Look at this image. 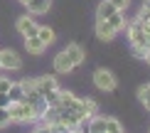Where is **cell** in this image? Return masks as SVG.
<instances>
[{
  "instance_id": "obj_1",
  "label": "cell",
  "mask_w": 150,
  "mask_h": 133,
  "mask_svg": "<svg viewBox=\"0 0 150 133\" xmlns=\"http://www.w3.org/2000/svg\"><path fill=\"white\" fill-rule=\"evenodd\" d=\"M128 40H130V47H133V54L143 59V54H145L148 47H150V35L145 32V27H143V22L138 17L128 25Z\"/></svg>"
},
{
  "instance_id": "obj_2",
  "label": "cell",
  "mask_w": 150,
  "mask_h": 133,
  "mask_svg": "<svg viewBox=\"0 0 150 133\" xmlns=\"http://www.w3.org/2000/svg\"><path fill=\"white\" fill-rule=\"evenodd\" d=\"M8 113H10V121L12 123H35L37 118V111L32 109V104H27V101H10L8 104Z\"/></svg>"
},
{
  "instance_id": "obj_3",
  "label": "cell",
  "mask_w": 150,
  "mask_h": 133,
  "mask_svg": "<svg viewBox=\"0 0 150 133\" xmlns=\"http://www.w3.org/2000/svg\"><path fill=\"white\" fill-rule=\"evenodd\" d=\"M35 81V89L45 96L47 101V106H57V101H59V86H57V79L54 77H49V74H45V77H37L32 79Z\"/></svg>"
},
{
  "instance_id": "obj_4",
  "label": "cell",
  "mask_w": 150,
  "mask_h": 133,
  "mask_svg": "<svg viewBox=\"0 0 150 133\" xmlns=\"http://www.w3.org/2000/svg\"><path fill=\"white\" fill-rule=\"evenodd\" d=\"M89 131L91 133H121L123 123L116 121V118H111V116H98V113H93L91 123H89Z\"/></svg>"
},
{
  "instance_id": "obj_5",
  "label": "cell",
  "mask_w": 150,
  "mask_h": 133,
  "mask_svg": "<svg viewBox=\"0 0 150 133\" xmlns=\"http://www.w3.org/2000/svg\"><path fill=\"white\" fill-rule=\"evenodd\" d=\"M93 86H96L98 91H116L118 81H116L111 69H96V72H93Z\"/></svg>"
},
{
  "instance_id": "obj_6",
  "label": "cell",
  "mask_w": 150,
  "mask_h": 133,
  "mask_svg": "<svg viewBox=\"0 0 150 133\" xmlns=\"http://www.w3.org/2000/svg\"><path fill=\"white\" fill-rule=\"evenodd\" d=\"M71 111L76 113V116L81 118V123H84L86 118H91L93 113L98 111V106H96V101H93V99H79V96H76V101H74V106H71Z\"/></svg>"
},
{
  "instance_id": "obj_7",
  "label": "cell",
  "mask_w": 150,
  "mask_h": 133,
  "mask_svg": "<svg viewBox=\"0 0 150 133\" xmlns=\"http://www.w3.org/2000/svg\"><path fill=\"white\" fill-rule=\"evenodd\" d=\"M22 67V57L15 49H0V69H8V72H17Z\"/></svg>"
},
{
  "instance_id": "obj_8",
  "label": "cell",
  "mask_w": 150,
  "mask_h": 133,
  "mask_svg": "<svg viewBox=\"0 0 150 133\" xmlns=\"http://www.w3.org/2000/svg\"><path fill=\"white\" fill-rule=\"evenodd\" d=\"M74 69H76V67H74L69 52H67V49L57 52V57H54V72H57V74H71Z\"/></svg>"
},
{
  "instance_id": "obj_9",
  "label": "cell",
  "mask_w": 150,
  "mask_h": 133,
  "mask_svg": "<svg viewBox=\"0 0 150 133\" xmlns=\"http://www.w3.org/2000/svg\"><path fill=\"white\" fill-rule=\"evenodd\" d=\"M15 27H17V32L22 37H32V35H37V27H40V25L32 20V15H22V17H17Z\"/></svg>"
},
{
  "instance_id": "obj_10",
  "label": "cell",
  "mask_w": 150,
  "mask_h": 133,
  "mask_svg": "<svg viewBox=\"0 0 150 133\" xmlns=\"http://www.w3.org/2000/svg\"><path fill=\"white\" fill-rule=\"evenodd\" d=\"M96 35H98V40L108 42V40H113V37L118 35V30L108 20H96Z\"/></svg>"
},
{
  "instance_id": "obj_11",
  "label": "cell",
  "mask_w": 150,
  "mask_h": 133,
  "mask_svg": "<svg viewBox=\"0 0 150 133\" xmlns=\"http://www.w3.org/2000/svg\"><path fill=\"white\" fill-rule=\"evenodd\" d=\"M67 52H69V57H71V62H74V67H79V64H84V59H86V52H84V47L81 44H76V42H71V44H67Z\"/></svg>"
},
{
  "instance_id": "obj_12",
  "label": "cell",
  "mask_w": 150,
  "mask_h": 133,
  "mask_svg": "<svg viewBox=\"0 0 150 133\" xmlns=\"http://www.w3.org/2000/svg\"><path fill=\"white\" fill-rule=\"evenodd\" d=\"M116 10H118V8L111 3V0H101V3H98V8H96V20H108Z\"/></svg>"
},
{
  "instance_id": "obj_13",
  "label": "cell",
  "mask_w": 150,
  "mask_h": 133,
  "mask_svg": "<svg viewBox=\"0 0 150 133\" xmlns=\"http://www.w3.org/2000/svg\"><path fill=\"white\" fill-rule=\"evenodd\" d=\"M25 49H27L30 54H42V52H45V42H42L37 35L25 37Z\"/></svg>"
},
{
  "instance_id": "obj_14",
  "label": "cell",
  "mask_w": 150,
  "mask_h": 133,
  "mask_svg": "<svg viewBox=\"0 0 150 133\" xmlns=\"http://www.w3.org/2000/svg\"><path fill=\"white\" fill-rule=\"evenodd\" d=\"M25 8L30 10V15H45L49 10V0H30Z\"/></svg>"
},
{
  "instance_id": "obj_15",
  "label": "cell",
  "mask_w": 150,
  "mask_h": 133,
  "mask_svg": "<svg viewBox=\"0 0 150 133\" xmlns=\"http://www.w3.org/2000/svg\"><path fill=\"white\" fill-rule=\"evenodd\" d=\"M37 37L45 42V47H49L54 42V30L52 27H37Z\"/></svg>"
},
{
  "instance_id": "obj_16",
  "label": "cell",
  "mask_w": 150,
  "mask_h": 133,
  "mask_svg": "<svg viewBox=\"0 0 150 133\" xmlns=\"http://www.w3.org/2000/svg\"><path fill=\"white\" fill-rule=\"evenodd\" d=\"M8 99H10V101H20V99H22V84H20V81H12V84H10Z\"/></svg>"
},
{
  "instance_id": "obj_17",
  "label": "cell",
  "mask_w": 150,
  "mask_h": 133,
  "mask_svg": "<svg viewBox=\"0 0 150 133\" xmlns=\"http://www.w3.org/2000/svg\"><path fill=\"white\" fill-rule=\"evenodd\" d=\"M108 22L113 25L116 30H123V27H126V17H123V10H116L113 15L108 17Z\"/></svg>"
},
{
  "instance_id": "obj_18",
  "label": "cell",
  "mask_w": 150,
  "mask_h": 133,
  "mask_svg": "<svg viewBox=\"0 0 150 133\" xmlns=\"http://www.w3.org/2000/svg\"><path fill=\"white\" fill-rule=\"evenodd\" d=\"M138 99H140V104H143V106L150 101V84H143V86L138 89Z\"/></svg>"
},
{
  "instance_id": "obj_19",
  "label": "cell",
  "mask_w": 150,
  "mask_h": 133,
  "mask_svg": "<svg viewBox=\"0 0 150 133\" xmlns=\"http://www.w3.org/2000/svg\"><path fill=\"white\" fill-rule=\"evenodd\" d=\"M8 123H12L10 121V113H8V106H0V128H5Z\"/></svg>"
},
{
  "instance_id": "obj_20",
  "label": "cell",
  "mask_w": 150,
  "mask_h": 133,
  "mask_svg": "<svg viewBox=\"0 0 150 133\" xmlns=\"http://www.w3.org/2000/svg\"><path fill=\"white\" fill-rule=\"evenodd\" d=\"M10 84H12V81H10L8 77H0V94H8V89H10Z\"/></svg>"
},
{
  "instance_id": "obj_21",
  "label": "cell",
  "mask_w": 150,
  "mask_h": 133,
  "mask_svg": "<svg viewBox=\"0 0 150 133\" xmlns=\"http://www.w3.org/2000/svg\"><path fill=\"white\" fill-rule=\"evenodd\" d=\"M111 3H113L118 10H126V8H128V0H111Z\"/></svg>"
},
{
  "instance_id": "obj_22",
  "label": "cell",
  "mask_w": 150,
  "mask_h": 133,
  "mask_svg": "<svg viewBox=\"0 0 150 133\" xmlns=\"http://www.w3.org/2000/svg\"><path fill=\"white\" fill-rule=\"evenodd\" d=\"M10 104V99H8V94H0V106H8Z\"/></svg>"
},
{
  "instance_id": "obj_23",
  "label": "cell",
  "mask_w": 150,
  "mask_h": 133,
  "mask_svg": "<svg viewBox=\"0 0 150 133\" xmlns=\"http://www.w3.org/2000/svg\"><path fill=\"white\" fill-rule=\"evenodd\" d=\"M143 59H145V62H148V64H150V47H148V52H145V54H143Z\"/></svg>"
},
{
  "instance_id": "obj_24",
  "label": "cell",
  "mask_w": 150,
  "mask_h": 133,
  "mask_svg": "<svg viewBox=\"0 0 150 133\" xmlns=\"http://www.w3.org/2000/svg\"><path fill=\"white\" fill-rule=\"evenodd\" d=\"M143 8H145V10H150V0H145V3H143Z\"/></svg>"
},
{
  "instance_id": "obj_25",
  "label": "cell",
  "mask_w": 150,
  "mask_h": 133,
  "mask_svg": "<svg viewBox=\"0 0 150 133\" xmlns=\"http://www.w3.org/2000/svg\"><path fill=\"white\" fill-rule=\"evenodd\" d=\"M20 3H22V5H27V3H30V0H20Z\"/></svg>"
}]
</instances>
